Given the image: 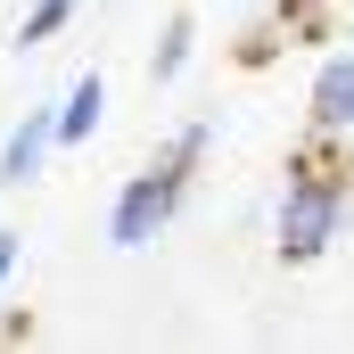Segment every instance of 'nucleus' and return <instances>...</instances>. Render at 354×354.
Wrapping results in <instances>:
<instances>
[{"instance_id": "3", "label": "nucleus", "mask_w": 354, "mask_h": 354, "mask_svg": "<svg viewBox=\"0 0 354 354\" xmlns=\"http://www.w3.org/2000/svg\"><path fill=\"white\" fill-rule=\"evenodd\" d=\"M305 140H354V50H330L305 83Z\"/></svg>"}, {"instance_id": "1", "label": "nucleus", "mask_w": 354, "mask_h": 354, "mask_svg": "<svg viewBox=\"0 0 354 354\" xmlns=\"http://www.w3.org/2000/svg\"><path fill=\"white\" fill-rule=\"evenodd\" d=\"M206 149H214V115H189V124L165 132V149L140 174L115 181V198H107V248L115 256H140V248H157L174 231V214L189 198V181H198V165H206Z\"/></svg>"}, {"instance_id": "7", "label": "nucleus", "mask_w": 354, "mask_h": 354, "mask_svg": "<svg viewBox=\"0 0 354 354\" xmlns=\"http://www.w3.org/2000/svg\"><path fill=\"white\" fill-rule=\"evenodd\" d=\"M83 17V0H25V17H17V58H33V50H50L66 25Z\"/></svg>"}, {"instance_id": "5", "label": "nucleus", "mask_w": 354, "mask_h": 354, "mask_svg": "<svg viewBox=\"0 0 354 354\" xmlns=\"http://www.w3.org/2000/svg\"><path fill=\"white\" fill-rule=\"evenodd\" d=\"M50 107H58V149H83L91 132L107 124V75H99V66H83V75L58 91Z\"/></svg>"}, {"instance_id": "8", "label": "nucleus", "mask_w": 354, "mask_h": 354, "mask_svg": "<svg viewBox=\"0 0 354 354\" xmlns=\"http://www.w3.org/2000/svg\"><path fill=\"white\" fill-rule=\"evenodd\" d=\"M17 256H25V239H17V231H8V223H0V288H8V280H17Z\"/></svg>"}, {"instance_id": "2", "label": "nucleus", "mask_w": 354, "mask_h": 354, "mask_svg": "<svg viewBox=\"0 0 354 354\" xmlns=\"http://www.w3.org/2000/svg\"><path fill=\"white\" fill-rule=\"evenodd\" d=\"M354 223V174L338 157V140H305L288 157L280 206H272V256L280 264H322Z\"/></svg>"}, {"instance_id": "4", "label": "nucleus", "mask_w": 354, "mask_h": 354, "mask_svg": "<svg viewBox=\"0 0 354 354\" xmlns=\"http://www.w3.org/2000/svg\"><path fill=\"white\" fill-rule=\"evenodd\" d=\"M50 157H58V107L41 99V107H25V115L8 124V140H0V189L41 181V174H50Z\"/></svg>"}, {"instance_id": "6", "label": "nucleus", "mask_w": 354, "mask_h": 354, "mask_svg": "<svg viewBox=\"0 0 354 354\" xmlns=\"http://www.w3.org/2000/svg\"><path fill=\"white\" fill-rule=\"evenodd\" d=\"M189 58H198V17H189V8H174V17L157 25V41H149V83L174 91L181 75H189Z\"/></svg>"}]
</instances>
